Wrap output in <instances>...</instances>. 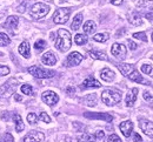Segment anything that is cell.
I'll list each match as a JSON object with an SVG mask.
<instances>
[{
  "mask_svg": "<svg viewBox=\"0 0 153 142\" xmlns=\"http://www.w3.org/2000/svg\"><path fill=\"white\" fill-rule=\"evenodd\" d=\"M39 119H40L42 122H46V123H50V122H51V118H50L46 113H44V112H42V113H40Z\"/></svg>",
  "mask_w": 153,
  "mask_h": 142,
  "instance_id": "36",
  "label": "cell"
},
{
  "mask_svg": "<svg viewBox=\"0 0 153 142\" xmlns=\"http://www.w3.org/2000/svg\"><path fill=\"white\" fill-rule=\"evenodd\" d=\"M105 142H121V140H120V138H119L118 135L112 134V135H110V136L106 139V141Z\"/></svg>",
  "mask_w": 153,
  "mask_h": 142,
  "instance_id": "37",
  "label": "cell"
},
{
  "mask_svg": "<svg viewBox=\"0 0 153 142\" xmlns=\"http://www.w3.org/2000/svg\"><path fill=\"white\" fill-rule=\"evenodd\" d=\"M81 22H82V14H81V13H78L76 17H74L73 21H72L71 28H72L73 31H76V29H79V28H80V25H81Z\"/></svg>",
  "mask_w": 153,
  "mask_h": 142,
  "instance_id": "26",
  "label": "cell"
},
{
  "mask_svg": "<svg viewBox=\"0 0 153 142\" xmlns=\"http://www.w3.org/2000/svg\"><path fill=\"white\" fill-rule=\"evenodd\" d=\"M13 120H14V122H16V130H17L18 133L22 132V130H24V128H25V126H24V122H22L21 116H20L19 114H14Z\"/></svg>",
  "mask_w": 153,
  "mask_h": 142,
  "instance_id": "24",
  "label": "cell"
},
{
  "mask_svg": "<svg viewBox=\"0 0 153 142\" xmlns=\"http://www.w3.org/2000/svg\"><path fill=\"white\" fill-rule=\"evenodd\" d=\"M28 73L31 75H33L37 79H48V78H53L56 72L54 71H50V69H45L41 67H37V66H32L28 67Z\"/></svg>",
  "mask_w": 153,
  "mask_h": 142,
  "instance_id": "5",
  "label": "cell"
},
{
  "mask_svg": "<svg viewBox=\"0 0 153 142\" xmlns=\"http://www.w3.org/2000/svg\"><path fill=\"white\" fill-rule=\"evenodd\" d=\"M10 73V68L7 66H2L0 65V77H4V75H7Z\"/></svg>",
  "mask_w": 153,
  "mask_h": 142,
  "instance_id": "38",
  "label": "cell"
},
{
  "mask_svg": "<svg viewBox=\"0 0 153 142\" xmlns=\"http://www.w3.org/2000/svg\"><path fill=\"white\" fill-rule=\"evenodd\" d=\"M81 61H82V55L78 52H73L67 57L66 63H67L68 67H73V66H78Z\"/></svg>",
  "mask_w": 153,
  "mask_h": 142,
  "instance_id": "13",
  "label": "cell"
},
{
  "mask_svg": "<svg viewBox=\"0 0 153 142\" xmlns=\"http://www.w3.org/2000/svg\"><path fill=\"white\" fill-rule=\"evenodd\" d=\"M74 41H76V45L81 46V45H85L87 42V37L85 34H76L74 37Z\"/></svg>",
  "mask_w": 153,
  "mask_h": 142,
  "instance_id": "29",
  "label": "cell"
},
{
  "mask_svg": "<svg viewBox=\"0 0 153 142\" xmlns=\"http://www.w3.org/2000/svg\"><path fill=\"white\" fill-rule=\"evenodd\" d=\"M14 99H16L17 101H21V100H22V98L20 96L19 94H16V93H14Z\"/></svg>",
  "mask_w": 153,
  "mask_h": 142,
  "instance_id": "47",
  "label": "cell"
},
{
  "mask_svg": "<svg viewBox=\"0 0 153 142\" xmlns=\"http://www.w3.org/2000/svg\"><path fill=\"white\" fill-rule=\"evenodd\" d=\"M144 99L149 102H153V96L149 92H144Z\"/></svg>",
  "mask_w": 153,
  "mask_h": 142,
  "instance_id": "40",
  "label": "cell"
},
{
  "mask_svg": "<svg viewBox=\"0 0 153 142\" xmlns=\"http://www.w3.org/2000/svg\"><path fill=\"white\" fill-rule=\"evenodd\" d=\"M104 136H105V133H104L102 130H99V132H97V134H96L97 139H102Z\"/></svg>",
  "mask_w": 153,
  "mask_h": 142,
  "instance_id": "42",
  "label": "cell"
},
{
  "mask_svg": "<svg viewBox=\"0 0 153 142\" xmlns=\"http://www.w3.org/2000/svg\"><path fill=\"white\" fill-rule=\"evenodd\" d=\"M66 92H67V93H74V92H76V89H74L73 87H67Z\"/></svg>",
  "mask_w": 153,
  "mask_h": 142,
  "instance_id": "46",
  "label": "cell"
},
{
  "mask_svg": "<svg viewBox=\"0 0 153 142\" xmlns=\"http://www.w3.org/2000/svg\"><path fill=\"white\" fill-rule=\"evenodd\" d=\"M88 55L92 59H97V60H107V55L102 52H99V51H90Z\"/></svg>",
  "mask_w": 153,
  "mask_h": 142,
  "instance_id": "23",
  "label": "cell"
},
{
  "mask_svg": "<svg viewBox=\"0 0 153 142\" xmlns=\"http://www.w3.org/2000/svg\"><path fill=\"white\" fill-rule=\"evenodd\" d=\"M41 99H42V101L45 102L46 104H48V106H54V104L59 101L58 94H56V93L52 92V90H46V92H44L42 95H41Z\"/></svg>",
  "mask_w": 153,
  "mask_h": 142,
  "instance_id": "7",
  "label": "cell"
},
{
  "mask_svg": "<svg viewBox=\"0 0 153 142\" xmlns=\"http://www.w3.org/2000/svg\"><path fill=\"white\" fill-rule=\"evenodd\" d=\"M137 96H138V88H132L127 95H126V106L127 107H132L134 104V102L137 100Z\"/></svg>",
  "mask_w": 153,
  "mask_h": 142,
  "instance_id": "17",
  "label": "cell"
},
{
  "mask_svg": "<svg viewBox=\"0 0 153 142\" xmlns=\"http://www.w3.org/2000/svg\"><path fill=\"white\" fill-rule=\"evenodd\" d=\"M27 121L30 122L31 124H36L38 122V116L34 114V113H30L27 115Z\"/></svg>",
  "mask_w": 153,
  "mask_h": 142,
  "instance_id": "34",
  "label": "cell"
},
{
  "mask_svg": "<svg viewBox=\"0 0 153 142\" xmlns=\"http://www.w3.org/2000/svg\"><path fill=\"white\" fill-rule=\"evenodd\" d=\"M41 61H42V63H45L47 66H53L57 63V57L53 52H46L41 57Z\"/></svg>",
  "mask_w": 153,
  "mask_h": 142,
  "instance_id": "15",
  "label": "cell"
},
{
  "mask_svg": "<svg viewBox=\"0 0 153 142\" xmlns=\"http://www.w3.org/2000/svg\"><path fill=\"white\" fill-rule=\"evenodd\" d=\"M10 42H11V39L8 38L7 34L0 33V46H7L10 45Z\"/></svg>",
  "mask_w": 153,
  "mask_h": 142,
  "instance_id": "31",
  "label": "cell"
},
{
  "mask_svg": "<svg viewBox=\"0 0 153 142\" xmlns=\"http://www.w3.org/2000/svg\"><path fill=\"white\" fill-rule=\"evenodd\" d=\"M70 15H71V8H67V7L58 8L53 14V21L57 25L66 24L67 20L70 19Z\"/></svg>",
  "mask_w": 153,
  "mask_h": 142,
  "instance_id": "6",
  "label": "cell"
},
{
  "mask_svg": "<svg viewBox=\"0 0 153 142\" xmlns=\"http://www.w3.org/2000/svg\"><path fill=\"white\" fill-rule=\"evenodd\" d=\"M133 140L135 142H140L141 141V138H140V135L138 134V133H134V135H133Z\"/></svg>",
  "mask_w": 153,
  "mask_h": 142,
  "instance_id": "43",
  "label": "cell"
},
{
  "mask_svg": "<svg viewBox=\"0 0 153 142\" xmlns=\"http://www.w3.org/2000/svg\"><path fill=\"white\" fill-rule=\"evenodd\" d=\"M101 87V83L96 80L93 77H88L87 79H85L84 82L81 83V88L82 89H86V88H99Z\"/></svg>",
  "mask_w": 153,
  "mask_h": 142,
  "instance_id": "14",
  "label": "cell"
},
{
  "mask_svg": "<svg viewBox=\"0 0 153 142\" xmlns=\"http://www.w3.org/2000/svg\"><path fill=\"white\" fill-rule=\"evenodd\" d=\"M21 92H22L24 94H26V95H32V94H33V88H32L31 85L25 83V85L21 86Z\"/></svg>",
  "mask_w": 153,
  "mask_h": 142,
  "instance_id": "30",
  "label": "cell"
},
{
  "mask_svg": "<svg viewBox=\"0 0 153 142\" xmlns=\"http://www.w3.org/2000/svg\"><path fill=\"white\" fill-rule=\"evenodd\" d=\"M25 7H26V4H22L21 6H19V7H18V12H20V13H24V12H25Z\"/></svg>",
  "mask_w": 153,
  "mask_h": 142,
  "instance_id": "45",
  "label": "cell"
},
{
  "mask_svg": "<svg viewBox=\"0 0 153 142\" xmlns=\"http://www.w3.org/2000/svg\"><path fill=\"white\" fill-rule=\"evenodd\" d=\"M100 78L106 82H111L114 80L115 74L114 72H112L110 68H104L101 72H100Z\"/></svg>",
  "mask_w": 153,
  "mask_h": 142,
  "instance_id": "18",
  "label": "cell"
},
{
  "mask_svg": "<svg viewBox=\"0 0 153 142\" xmlns=\"http://www.w3.org/2000/svg\"><path fill=\"white\" fill-rule=\"evenodd\" d=\"M139 127H140V129H141L147 136H153V122L152 121L141 119V120L139 121Z\"/></svg>",
  "mask_w": 153,
  "mask_h": 142,
  "instance_id": "12",
  "label": "cell"
},
{
  "mask_svg": "<svg viewBox=\"0 0 153 142\" xmlns=\"http://www.w3.org/2000/svg\"><path fill=\"white\" fill-rule=\"evenodd\" d=\"M126 47L123 43H113L112 48H111V53L112 55H114L117 59H124L126 57Z\"/></svg>",
  "mask_w": 153,
  "mask_h": 142,
  "instance_id": "9",
  "label": "cell"
},
{
  "mask_svg": "<svg viewBox=\"0 0 153 142\" xmlns=\"http://www.w3.org/2000/svg\"><path fill=\"white\" fill-rule=\"evenodd\" d=\"M72 39H71V33L64 28H60L58 31V38L56 41V47L60 52H67L71 48Z\"/></svg>",
  "mask_w": 153,
  "mask_h": 142,
  "instance_id": "2",
  "label": "cell"
},
{
  "mask_svg": "<svg viewBox=\"0 0 153 142\" xmlns=\"http://www.w3.org/2000/svg\"><path fill=\"white\" fill-rule=\"evenodd\" d=\"M0 142H14V139H13V136L10 133H6L4 135V138H2V141L0 140Z\"/></svg>",
  "mask_w": 153,
  "mask_h": 142,
  "instance_id": "39",
  "label": "cell"
},
{
  "mask_svg": "<svg viewBox=\"0 0 153 142\" xmlns=\"http://www.w3.org/2000/svg\"><path fill=\"white\" fill-rule=\"evenodd\" d=\"M18 51H19L20 54H21L24 58H26V59H28V58L31 57V47H30V43H28L27 40L22 41V42L20 43Z\"/></svg>",
  "mask_w": 153,
  "mask_h": 142,
  "instance_id": "16",
  "label": "cell"
},
{
  "mask_svg": "<svg viewBox=\"0 0 153 142\" xmlns=\"http://www.w3.org/2000/svg\"><path fill=\"white\" fill-rule=\"evenodd\" d=\"M108 39H110L108 33H99V34H96L93 37V40L97 42H106Z\"/></svg>",
  "mask_w": 153,
  "mask_h": 142,
  "instance_id": "27",
  "label": "cell"
},
{
  "mask_svg": "<svg viewBox=\"0 0 153 142\" xmlns=\"http://www.w3.org/2000/svg\"><path fill=\"white\" fill-rule=\"evenodd\" d=\"M50 12V7L48 5L46 4H42V2H37L34 4L32 7H31V11H30V14L33 19L36 20H40L42 18H45Z\"/></svg>",
  "mask_w": 153,
  "mask_h": 142,
  "instance_id": "4",
  "label": "cell"
},
{
  "mask_svg": "<svg viewBox=\"0 0 153 142\" xmlns=\"http://www.w3.org/2000/svg\"><path fill=\"white\" fill-rule=\"evenodd\" d=\"M18 24H19V18L16 15H11L6 19L5 24H4V27L7 29H13V28H17Z\"/></svg>",
  "mask_w": 153,
  "mask_h": 142,
  "instance_id": "19",
  "label": "cell"
},
{
  "mask_svg": "<svg viewBox=\"0 0 153 142\" xmlns=\"http://www.w3.org/2000/svg\"><path fill=\"white\" fill-rule=\"evenodd\" d=\"M101 100L106 106H114L117 103H119L121 100V94L119 92H117L114 89H105L101 93Z\"/></svg>",
  "mask_w": 153,
  "mask_h": 142,
  "instance_id": "3",
  "label": "cell"
},
{
  "mask_svg": "<svg viewBox=\"0 0 153 142\" xmlns=\"http://www.w3.org/2000/svg\"><path fill=\"white\" fill-rule=\"evenodd\" d=\"M96 140V136L92 134H82L79 136V142H93Z\"/></svg>",
  "mask_w": 153,
  "mask_h": 142,
  "instance_id": "28",
  "label": "cell"
},
{
  "mask_svg": "<svg viewBox=\"0 0 153 142\" xmlns=\"http://www.w3.org/2000/svg\"><path fill=\"white\" fill-rule=\"evenodd\" d=\"M127 43H128V46H130V48H131L132 51L137 49V47H138V46H137V45H135V43H134L132 40H128V41H127Z\"/></svg>",
  "mask_w": 153,
  "mask_h": 142,
  "instance_id": "41",
  "label": "cell"
},
{
  "mask_svg": "<svg viewBox=\"0 0 153 142\" xmlns=\"http://www.w3.org/2000/svg\"><path fill=\"white\" fill-rule=\"evenodd\" d=\"M80 101L82 102L86 106H90V107H94L97 104V95L93 93V94H90V95H86L85 98H82Z\"/></svg>",
  "mask_w": 153,
  "mask_h": 142,
  "instance_id": "21",
  "label": "cell"
},
{
  "mask_svg": "<svg viewBox=\"0 0 153 142\" xmlns=\"http://www.w3.org/2000/svg\"><path fill=\"white\" fill-rule=\"evenodd\" d=\"M46 41L42 40V39H40V40H38L36 43H34V48L37 49V51H42L44 48H46Z\"/></svg>",
  "mask_w": 153,
  "mask_h": 142,
  "instance_id": "32",
  "label": "cell"
},
{
  "mask_svg": "<svg viewBox=\"0 0 153 142\" xmlns=\"http://www.w3.org/2000/svg\"><path fill=\"white\" fill-rule=\"evenodd\" d=\"M118 68L131 81L138 82V83H144L145 82L144 78L139 74V72L135 69V67H134L133 65H130V63H119L118 65Z\"/></svg>",
  "mask_w": 153,
  "mask_h": 142,
  "instance_id": "1",
  "label": "cell"
},
{
  "mask_svg": "<svg viewBox=\"0 0 153 142\" xmlns=\"http://www.w3.org/2000/svg\"><path fill=\"white\" fill-rule=\"evenodd\" d=\"M119 129H120V132L123 133V135L125 138H130L132 132H133V123L130 120H126V121L121 122L119 124Z\"/></svg>",
  "mask_w": 153,
  "mask_h": 142,
  "instance_id": "11",
  "label": "cell"
},
{
  "mask_svg": "<svg viewBox=\"0 0 153 142\" xmlns=\"http://www.w3.org/2000/svg\"><path fill=\"white\" fill-rule=\"evenodd\" d=\"M153 71L152 66L151 65H147V63H144L143 66H141V72L143 73H145V74H151Z\"/></svg>",
  "mask_w": 153,
  "mask_h": 142,
  "instance_id": "35",
  "label": "cell"
},
{
  "mask_svg": "<svg viewBox=\"0 0 153 142\" xmlns=\"http://www.w3.org/2000/svg\"><path fill=\"white\" fill-rule=\"evenodd\" d=\"M97 26L96 24H94V21L92 20H88L86 21L85 24H84V32H85V34H93V32L96 31Z\"/></svg>",
  "mask_w": 153,
  "mask_h": 142,
  "instance_id": "22",
  "label": "cell"
},
{
  "mask_svg": "<svg viewBox=\"0 0 153 142\" xmlns=\"http://www.w3.org/2000/svg\"><path fill=\"white\" fill-rule=\"evenodd\" d=\"M84 116L86 119H93V120H104L106 122H111L113 120V116L108 113H84Z\"/></svg>",
  "mask_w": 153,
  "mask_h": 142,
  "instance_id": "8",
  "label": "cell"
},
{
  "mask_svg": "<svg viewBox=\"0 0 153 142\" xmlns=\"http://www.w3.org/2000/svg\"><path fill=\"white\" fill-rule=\"evenodd\" d=\"M128 21L134 25V26H139V25H141V15L137 12V11H132V12H130L128 13Z\"/></svg>",
  "mask_w": 153,
  "mask_h": 142,
  "instance_id": "20",
  "label": "cell"
},
{
  "mask_svg": "<svg viewBox=\"0 0 153 142\" xmlns=\"http://www.w3.org/2000/svg\"><path fill=\"white\" fill-rule=\"evenodd\" d=\"M16 88V87H8L7 85H4V86H0V98H8L11 94H12V89Z\"/></svg>",
  "mask_w": 153,
  "mask_h": 142,
  "instance_id": "25",
  "label": "cell"
},
{
  "mask_svg": "<svg viewBox=\"0 0 153 142\" xmlns=\"http://www.w3.org/2000/svg\"><path fill=\"white\" fill-rule=\"evenodd\" d=\"M44 139H45L44 133L38 130H32L24 138V142H41L44 141Z\"/></svg>",
  "mask_w": 153,
  "mask_h": 142,
  "instance_id": "10",
  "label": "cell"
},
{
  "mask_svg": "<svg viewBox=\"0 0 153 142\" xmlns=\"http://www.w3.org/2000/svg\"><path fill=\"white\" fill-rule=\"evenodd\" d=\"M152 40H153V33H152Z\"/></svg>",
  "mask_w": 153,
  "mask_h": 142,
  "instance_id": "48",
  "label": "cell"
},
{
  "mask_svg": "<svg viewBox=\"0 0 153 142\" xmlns=\"http://www.w3.org/2000/svg\"><path fill=\"white\" fill-rule=\"evenodd\" d=\"M133 38L138 39V40L144 41V42H147V37H146V33H145V32H138V33H134Z\"/></svg>",
  "mask_w": 153,
  "mask_h": 142,
  "instance_id": "33",
  "label": "cell"
},
{
  "mask_svg": "<svg viewBox=\"0 0 153 142\" xmlns=\"http://www.w3.org/2000/svg\"><path fill=\"white\" fill-rule=\"evenodd\" d=\"M113 5H115V6H119V5H121L123 4V0H110Z\"/></svg>",
  "mask_w": 153,
  "mask_h": 142,
  "instance_id": "44",
  "label": "cell"
}]
</instances>
